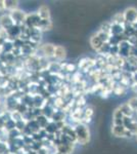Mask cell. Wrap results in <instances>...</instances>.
Wrapping results in <instances>:
<instances>
[{
  "label": "cell",
  "mask_w": 137,
  "mask_h": 154,
  "mask_svg": "<svg viewBox=\"0 0 137 154\" xmlns=\"http://www.w3.org/2000/svg\"><path fill=\"white\" fill-rule=\"evenodd\" d=\"M5 11V4H4V0H0V11Z\"/></svg>",
  "instance_id": "26"
},
{
  "label": "cell",
  "mask_w": 137,
  "mask_h": 154,
  "mask_svg": "<svg viewBox=\"0 0 137 154\" xmlns=\"http://www.w3.org/2000/svg\"><path fill=\"white\" fill-rule=\"evenodd\" d=\"M119 109H120L121 112L123 113V115L125 116V117H132V115H133V113H134V111L132 110L130 108V106H129L127 103L121 105L119 107Z\"/></svg>",
  "instance_id": "15"
},
{
  "label": "cell",
  "mask_w": 137,
  "mask_h": 154,
  "mask_svg": "<svg viewBox=\"0 0 137 154\" xmlns=\"http://www.w3.org/2000/svg\"><path fill=\"white\" fill-rule=\"evenodd\" d=\"M73 147H74V143H69V144H63L59 143L56 145V151L58 153L61 154H71L72 151H73Z\"/></svg>",
  "instance_id": "9"
},
{
  "label": "cell",
  "mask_w": 137,
  "mask_h": 154,
  "mask_svg": "<svg viewBox=\"0 0 137 154\" xmlns=\"http://www.w3.org/2000/svg\"><path fill=\"white\" fill-rule=\"evenodd\" d=\"M123 125L125 126L127 131L132 133V135L137 136V121L134 120L132 117H124Z\"/></svg>",
  "instance_id": "6"
},
{
  "label": "cell",
  "mask_w": 137,
  "mask_h": 154,
  "mask_svg": "<svg viewBox=\"0 0 137 154\" xmlns=\"http://www.w3.org/2000/svg\"><path fill=\"white\" fill-rule=\"evenodd\" d=\"M125 116L123 115V113L121 112V110L119 108H117L114 112V125H123V121Z\"/></svg>",
  "instance_id": "12"
},
{
  "label": "cell",
  "mask_w": 137,
  "mask_h": 154,
  "mask_svg": "<svg viewBox=\"0 0 137 154\" xmlns=\"http://www.w3.org/2000/svg\"><path fill=\"white\" fill-rule=\"evenodd\" d=\"M4 4H5V9L9 11V12H10L12 11L17 9L19 1H14V0H4Z\"/></svg>",
  "instance_id": "18"
},
{
  "label": "cell",
  "mask_w": 137,
  "mask_h": 154,
  "mask_svg": "<svg viewBox=\"0 0 137 154\" xmlns=\"http://www.w3.org/2000/svg\"><path fill=\"white\" fill-rule=\"evenodd\" d=\"M115 93L117 94L118 96H124L126 94V86L124 84H119L118 86L115 89Z\"/></svg>",
  "instance_id": "22"
},
{
  "label": "cell",
  "mask_w": 137,
  "mask_h": 154,
  "mask_svg": "<svg viewBox=\"0 0 137 154\" xmlns=\"http://www.w3.org/2000/svg\"><path fill=\"white\" fill-rule=\"evenodd\" d=\"M12 26H14V24H13V21H12L10 14H5L0 17V28L7 31V30L10 29Z\"/></svg>",
  "instance_id": "7"
},
{
  "label": "cell",
  "mask_w": 137,
  "mask_h": 154,
  "mask_svg": "<svg viewBox=\"0 0 137 154\" xmlns=\"http://www.w3.org/2000/svg\"><path fill=\"white\" fill-rule=\"evenodd\" d=\"M103 43H104V42L101 40L100 38H99L97 34H94V35L90 38V44H91V46L94 49H95V51H98L99 49L101 48V46L103 45Z\"/></svg>",
  "instance_id": "11"
},
{
  "label": "cell",
  "mask_w": 137,
  "mask_h": 154,
  "mask_svg": "<svg viewBox=\"0 0 137 154\" xmlns=\"http://www.w3.org/2000/svg\"><path fill=\"white\" fill-rule=\"evenodd\" d=\"M119 57L123 59H127L129 56H130L131 53V44L129 43L128 40H122L120 43H119Z\"/></svg>",
  "instance_id": "4"
},
{
  "label": "cell",
  "mask_w": 137,
  "mask_h": 154,
  "mask_svg": "<svg viewBox=\"0 0 137 154\" xmlns=\"http://www.w3.org/2000/svg\"><path fill=\"white\" fill-rule=\"evenodd\" d=\"M75 133H76L77 143H80L81 145H85L90 140V131L84 123H78L75 126Z\"/></svg>",
  "instance_id": "1"
},
{
  "label": "cell",
  "mask_w": 137,
  "mask_h": 154,
  "mask_svg": "<svg viewBox=\"0 0 137 154\" xmlns=\"http://www.w3.org/2000/svg\"><path fill=\"white\" fill-rule=\"evenodd\" d=\"M127 104L130 106V108L134 111V112H137V98L130 99V100L127 102Z\"/></svg>",
  "instance_id": "24"
},
{
  "label": "cell",
  "mask_w": 137,
  "mask_h": 154,
  "mask_svg": "<svg viewBox=\"0 0 137 154\" xmlns=\"http://www.w3.org/2000/svg\"><path fill=\"white\" fill-rule=\"evenodd\" d=\"M54 48H55V45H53V44H50V43L44 44V45L41 48L42 53L44 54V56H45L46 58H50V57H53Z\"/></svg>",
  "instance_id": "13"
},
{
  "label": "cell",
  "mask_w": 137,
  "mask_h": 154,
  "mask_svg": "<svg viewBox=\"0 0 137 154\" xmlns=\"http://www.w3.org/2000/svg\"><path fill=\"white\" fill-rule=\"evenodd\" d=\"M67 56V53H66V49H64V46H55V48H54V54H53V58H55L56 60H58V61H61V60H64L66 58Z\"/></svg>",
  "instance_id": "14"
},
{
  "label": "cell",
  "mask_w": 137,
  "mask_h": 154,
  "mask_svg": "<svg viewBox=\"0 0 137 154\" xmlns=\"http://www.w3.org/2000/svg\"><path fill=\"white\" fill-rule=\"evenodd\" d=\"M35 120L37 121V123H38L39 125H40L41 128H45L47 125H48L49 122H50L51 120H49L48 118L46 117V116H44L43 114H41V115H38L36 117V119Z\"/></svg>",
  "instance_id": "16"
},
{
  "label": "cell",
  "mask_w": 137,
  "mask_h": 154,
  "mask_svg": "<svg viewBox=\"0 0 137 154\" xmlns=\"http://www.w3.org/2000/svg\"><path fill=\"white\" fill-rule=\"evenodd\" d=\"M10 14L12 21H13V24L16 25V26L21 27L22 25H25V22H26V18L27 14H25L24 11H19V9H16V11H12L9 12Z\"/></svg>",
  "instance_id": "2"
},
{
  "label": "cell",
  "mask_w": 137,
  "mask_h": 154,
  "mask_svg": "<svg viewBox=\"0 0 137 154\" xmlns=\"http://www.w3.org/2000/svg\"><path fill=\"white\" fill-rule=\"evenodd\" d=\"M37 16L41 21H48L50 20V9L47 5H41L37 11Z\"/></svg>",
  "instance_id": "8"
},
{
  "label": "cell",
  "mask_w": 137,
  "mask_h": 154,
  "mask_svg": "<svg viewBox=\"0 0 137 154\" xmlns=\"http://www.w3.org/2000/svg\"><path fill=\"white\" fill-rule=\"evenodd\" d=\"M8 154H17V153H14V152H9Z\"/></svg>",
  "instance_id": "28"
},
{
  "label": "cell",
  "mask_w": 137,
  "mask_h": 154,
  "mask_svg": "<svg viewBox=\"0 0 137 154\" xmlns=\"http://www.w3.org/2000/svg\"><path fill=\"white\" fill-rule=\"evenodd\" d=\"M112 24H116V25H125V18H124V14L123 12H118L113 17L112 20Z\"/></svg>",
  "instance_id": "17"
},
{
  "label": "cell",
  "mask_w": 137,
  "mask_h": 154,
  "mask_svg": "<svg viewBox=\"0 0 137 154\" xmlns=\"http://www.w3.org/2000/svg\"><path fill=\"white\" fill-rule=\"evenodd\" d=\"M132 79H133L134 83H137V69L135 71H133V73H132Z\"/></svg>",
  "instance_id": "25"
},
{
  "label": "cell",
  "mask_w": 137,
  "mask_h": 154,
  "mask_svg": "<svg viewBox=\"0 0 137 154\" xmlns=\"http://www.w3.org/2000/svg\"><path fill=\"white\" fill-rule=\"evenodd\" d=\"M54 154H61V153H58V152H57V151H56V152H55V153H54Z\"/></svg>",
  "instance_id": "29"
},
{
  "label": "cell",
  "mask_w": 137,
  "mask_h": 154,
  "mask_svg": "<svg viewBox=\"0 0 137 154\" xmlns=\"http://www.w3.org/2000/svg\"><path fill=\"white\" fill-rule=\"evenodd\" d=\"M131 88H132V91H133L134 93L137 94V83H133V84H132Z\"/></svg>",
  "instance_id": "27"
},
{
  "label": "cell",
  "mask_w": 137,
  "mask_h": 154,
  "mask_svg": "<svg viewBox=\"0 0 137 154\" xmlns=\"http://www.w3.org/2000/svg\"><path fill=\"white\" fill-rule=\"evenodd\" d=\"M51 27H52V23L50 20H48V21H41L38 29L41 30V31H46V30L51 29Z\"/></svg>",
  "instance_id": "20"
},
{
  "label": "cell",
  "mask_w": 137,
  "mask_h": 154,
  "mask_svg": "<svg viewBox=\"0 0 137 154\" xmlns=\"http://www.w3.org/2000/svg\"><path fill=\"white\" fill-rule=\"evenodd\" d=\"M44 130L46 131L47 134H52V135H55V133L57 131H58V128H56V125L55 122H53V121H50V122L47 125V126Z\"/></svg>",
  "instance_id": "19"
},
{
  "label": "cell",
  "mask_w": 137,
  "mask_h": 154,
  "mask_svg": "<svg viewBox=\"0 0 137 154\" xmlns=\"http://www.w3.org/2000/svg\"><path fill=\"white\" fill-rule=\"evenodd\" d=\"M112 133L114 136L118 137V138H131L132 133L127 131L124 125H113L112 128Z\"/></svg>",
  "instance_id": "5"
},
{
  "label": "cell",
  "mask_w": 137,
  "mask_h": 154,
  "mask_svg": "<svg viewBox=\"0 0 137 154\" xmlns=\"http://www.w3.org/2000/svg\"><path fill=\"white\" fill-rule=\"evenodd\" d=\"M123 14L125 18V24L133 25L137 23V9L135 7H129Z\"/></svg>",
  "instance_id": "3"
},
{
  "label": "cell",
  "mask_w": 137,
  "mask_h": 154,
  "mask_svg": "<svg viewBox=\"0 0 137 154\" xmlns=\"http://www.w3.org/2000/svg\"><path fill=\"white\" fill-rule=\"evenodd\" d=\"M126 62L132 67V68H137V57L129 56L128 58L126 59Z\"/></svg>",
  "instance_id": "21"
},
{
  "label": "cell",
  "mask_w": 137,
  "mask_h": 154,
  "mask_svg": "<svg viewBox=\"0 0 137 154\" xmlns=\"http://www.w3.org/2000/svg\"><path fill=\"white\" fill-rule=\"evenodd\" d=\"M124 30H125V27H124V25L112 24V26H111V36H121V35H124Z\"/></svg>",
  "instance_id": "10"
},
{
  "label": "cell",
  "mask_w": 137,
  "mask_h": 154,
  "mask_svg": "<svg viewBox=\"0 0 137 154\" xmlns=\"http://www.w3.org/2000/svg\"><path fill=\"white\" fill-rule=\"evenodd\" d=\"M111 48H112V45L109 43V42H106V43H103V45L101 46V48L98 51L99 54H109V51H111Z\"/></svg>",
  "instance_id": "23"
}]
</instances>
